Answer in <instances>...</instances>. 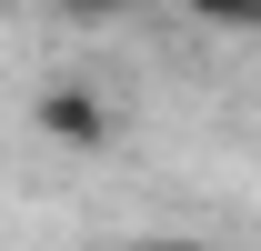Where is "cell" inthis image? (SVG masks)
Here are the masks:
<instances>
[{
    "instance_id": "cell-1",
    "label": "cell",
    "mask_w": 261,
    "mask_h": 251,
    "mask_svg": "<svg viewBox=\"0 0 261 251\" xmlns=\"http://www.w3.org/2000/svg\"><path fill=\"white\" fill-rule=\"evenodd\" d=\"M31 121H40V141H61V151H111V101L81 91V81H50V91L31 101Z\"/></svg>"
},
{
    "instance_id": "cell-2",
    "label": "cell",
    "mask_w": 261,
    "mask_h": 251,
    "mask_svg": "<svg viewBox=\"0 0 261 251\" xmlns=\"http://www.w3.org/2000/svg\"><path fill=\"white\" fill-rule=\"evenodd\" d=\"M201 31H261V0H181Z\"/></svg>"
},
{
    "instance_id": "cell-3",
    "label": "cell",
    "mask_w": 261,
    "mask_h": 251,
    "mask_svg": "<svg viewBox=\"0 0 261 251\" xmlns=\"http://www.w3.org/2000/svg\"><path fill=\"white\" fill-rule=\"evenodd\" d=\"M61 10H70V20H121L130 0H61Z\"/></svg>"
},
{
    "instance_id": "cell-4",
    "label": "cell",
    "mask_w": 261,
    "mask_h": 251,
    "mask_svg": "<svg viewBox=\"0 0 261 251\" xmlns=\"http://www.w3.org/2000/svg\"><path fill=\"white\" fill-rule=\"evenodd\" d=\"M0 10H10V0H0Z\"/></svg>"
}]
</instances>
